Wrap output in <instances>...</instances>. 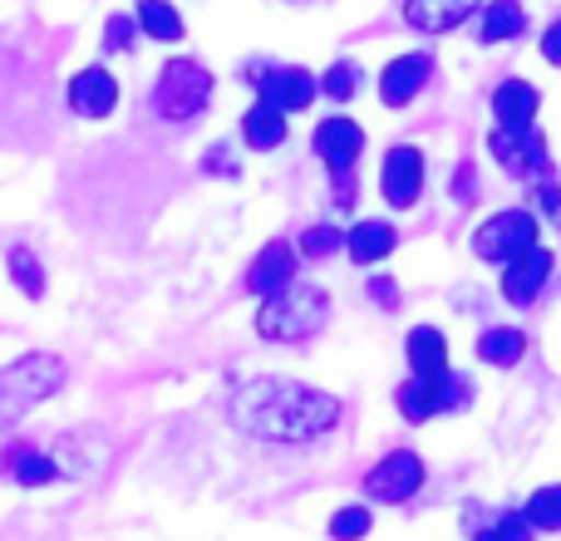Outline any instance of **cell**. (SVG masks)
I'll use <instances>...</instances> for the list:
<instances>
[{
    "mask_svg": "<svg viewBox=\"0 0 561 541\" xmlns=\"http://www.w3.org/2000/svg\"><path fill=\"white\" fill-rule=\"evenodd\" d=\"M207 173H222V177H232V173H237L232 158H227V148H213V153H207Z\"/></svg>",
    "mask_w": 561,
    "mask_h": 541,
    "instance_id": "35",
    "label": "cell"
},
{
    "mask_svg": "<svg viewBox=\"0 0 561 541\" xmlns=\"http://www.w3.org/2000/svg\"><path fill=\"white\" fill-rule=\"evenodd\" d=\"M232 424L262 444H310L340 424V404L325 389L266 375L232 394Z\"/></svg>",
    "mask_w": 561,
    "mask_h": 541,
    "instance_id": "1",
    "label": "cell"
},
{
    "mask_svg": "<svg viewBox=\"0 0 561 541\" xmlns=\"http://www.w3.org/2000/svg\"><path fill=\"white\" fill-rule=\"evenodd\" d=\"M0 473H5L10 483H20V487H45V483H59L55 458L39 453V448H30V444H10L5 453H0Z\"/></svg>",
    "mask_w": 561,
    "mask_h": 541,
    "instance_id": "16",
    "label": "cell"
},
{
    "mask_svg": "<svg viewBox=\"0 0 561 541\" xmlns=\"http://www.w3.org/2000/svg\"><path fill=\"white\" fill-rule=\"evenodd\" d=\"M134 35H138V20L134 15H108V25H104V55H124V49L134 45Z\"/></svg>",
    "mask_w": 561,
    "mask_h": 541,
    "instance_id": "31",
    "label": "cell"
},
{
    "mask_svg": "<svg viewBox=\"0 0 561 541\" xmlns=\"http://www.w3.org/2000/svg\"><path fill=\"white\" fill-rule=\"evenodd\" d=\"M134 20H138V30H144L148 39H163V45H178V39L187 35L183 15H178V10L168 5V0H138Z\"/></svg>",
    "mask_w": 561,
    "mask_h": 541,
    "instance_id": "22",
    "label": "cell"
},
{
    "mask_svg": "<svg viewBox=\"0 0 561 541\" xmlns=\"http://www.w3.org/2000/svg\"><path fill=\"white\" fill-rule=\"evenodd\" d=\"M542 59L547 65H561V20L542 35Z\"/></svg>",
    "mask_w": 561,
    "mask_h": 541,
    "instance_id": "34",
    "label": "cell"
},
{
    "mask_svg": "<svg viewBox=\"0 0 561 541\" xmlns=\"http://www.w3.org/2000/svg\"><path fill=\"white\" fill-rule=\"evenodd\" d=\"M310 148H316V158L330 163V173H350V163H355L359 148H365V134H359L355 118H325V124H316Z\"/></svg>",
    "mask_w": 561,
    "mask_h": 541,
    "instance_id": "12",
    "label": "cell"
},
{
    "mask_svg": "<svg viewBox=\"0 0 561 541\" xmlns=\"http://www.w3.org/2000/svg\"><path fill=\"white\" fill-rule=\"evenodd\" d=\"M325 320H330V296L325 290L290 280L286 290H276V296L262 300V310H256V335L276 339V345H296V339L316 335Z\"/></svg>",
    "mask_w": 561,
    "mask_h": 541,
    "instance_id": "3",
    "label": "cell"
},
{
    "mask_svg": "<svg viewBox=\"0 0 561 541\" xmlns=\"http://www.w3.org/2000/svg\"><path fill=\"white\" fill-rule=\"evenodd\" d=\"M320 94H330V99H355L359 94V69L350 65V59H340V65H330L325 69V79H320Z\"/></svg>",
    "mask_w": 561,
    "mask_h": 541,
    "instance_id": "28",
    "label": "cell"
},
{
    "mask_svg": "<svg viewBox=\"0 0 561 541\" xmlns=\"http://www.w3.org/2000/svg\"><path fill=\"white\" fill-rule=\"evenodd\" d=\"M399 404V418H409V424H424V418H434V384H424V379H409V384H399L394 394Z\"/></svg>",
    "mask_w": 561,
    "mask_h": 541,
    "instance_id": "25",
    "label": "cell"
},
{
    "mask_svg": "<svg viewBox=\"0 0 561 541\" xmlns=\"http://www.w3.org/2000/svg\"><path fill=\"white\" fill-rule=\"evenodd\" d=\"M478 541H533V522L523 513H503L493 527H483Z\"/></svg>",
    "mask_w": 561,
    "mask_h": 541,
    "instance_id": "29",
    "label": "cell"
},
{
    "mask_svg": "<svg viewBox=\"0 0 561 541\" xmlns=\"http://www.w3.org/2000/svg\"><path fill=\"white\" fill-rule=\"evenodd\" d=\"M5 270H10V280L20 286V296H25V300L45 296V266H39V256L30 252V246H10V252H5Z\"/></svg>",
    "mask_w": 561,
    "mask_h": 541,
    "instance_id": "24",
    "label": "cell"
},
{
    "mask_svg": "<svg viewBox=\"0 0 561 541\" xmlns=\"http://www.w3.org/2000/svg\"><path fill=\"white\" fill-rule=\"evenodd\" d=\"M537 104H542V94H537L527 79H507V84L493 89V118L503 128H523L537 118Z\"/></svg>",
    "mask_w": 561,
    "mask_h": 541,
    "instance_id": "18",
    "label": "cell"
},
{
    "mask_svg": "<svg viewBox=\"0 0 561 541\" xmlns=\"http://www.w3.org/2000/svg\"><path fill=\"white\" fill-rule=\"evenodd\" d=\"M256 84V104H272L276 114H300V108L316 104L320 84L296 65H252L247 69Z\"/></svg>",
    "mask_w": 561,
    "mask_h": 541,
    "instance_id": "7",
    "label": "cell"
},
{
    "mask_svg": "<svg viewBox=\"0 0 561 541\" xmlns=\"http://www.w3.org/2000/svg\"><path fill=\"white\" fill-rule=\"evenodd\" d=\"M537 246V212L527 207H507V212H493L483 227L473 232V256L478 262H517L523 252Z\"/></svg>",
    "mask_w": 561,
    "mask_h": 541,
    "instance_id": "5",
    "label": "cell"
},
{
    "mask_svg": "<svg viewBox=\"0 0 561 541\" xmlns=\"http://www.w3.org/2000/svg\"><path fill=\"white\" fill-rule=\"evenodd\" d=\"M340 246H345V237L335 232V227H306V232H300V252L306 256H330V252H340Z\"/></svg>",
    "mask_w": 561,
    "mask_h": 541,
    "instance_id": "30",
    "label": "cell"
},
{
    "mask_svg": "<svg viewBox=\"0 0 561 541\" xmlns=\"http://www.w3.org/2000/svg\"><path fill=\"white\" fill-rule=\"evenodd\" d=\"M369 527H375L369 507H340V513L330 517V537L335 541H359V537H369Z\"/></svg>",
    "mask_w": 561,
    "mask_h": 541,
    "instance_id": "27",
    "label": "cell"
},
{
    "mask_svg": "<svg viewBox=\"0 0 561 541\" xmlns=\"http://www.w3.org/2000/svg\"><path fill=\"white\" fill-rule=\"evenodd\" d=\"M424 487V458L414 448H394L385 453L375 468L365 473V497L369 503H385V507H399Z\"/></svg>",
    "mask_w": 561,
    "mask_h": 541,
    "instance_id": "6",
    "label": "cell"
},
{
    "mask_svg": "<svg viewBox=\"0 0 561 541\" xmlns=\"http://www.w3.org/2000/svg\"><path fill=\"white\" fill-rule=\"evenodd\" d=\"M404 355H409L414 379H424V384H434V379L448 375V339L438 335L434 325H414V330H409Z\"/></svg>",
    "mask_w": 561,
    "mask_h": 541,
    "instance_id": "15",
    "label": "cell"
},
{
    "mask_svg": "<svg viewBox=\"0 0 561 541\" xmlns=\"http://www.w3.org/2000/svg\"><path fill=\"white\" fill-rule=\"evenodd\" d=\"M394 246H399V237H394V227H389V222H359L355 232L345 237V252H350V262H355V266L385 262Z\"/></svg>",
    "mask_w": 561,
    "mask_h": 541,
    "instance_id": "19",
    "label": "cell"
},
{
    "mask_svg": "<svg viewBox=\"0 0 561 541\" xmlns=\"http://www.w3.org/2000/svg\"><path fill=\"white\" fill-rule=\"evenodd\" d=\"M69 108H75L79 118H108L118 108V79L99 65L79 69V74L69 79Z\"/></svg>",
    "mask_w": 561,
    "mask_h": 541,
    "instance_id": "10",
    "label": "cell"
},
{
    "mask_svg": "<svg viewBox=\"0 0 561 541\" xmlns=\"http://www.w3.org/2000/svg\"><path fill=\"white\" fill-rule=\"evenodd\" d=\"M537 203H542V212L561 227V187L552 183V177H542V187H537Z\"/></svg>",
    "mask_w": 561,
    "mask_h": 541,
    "instance_id": "32",
    "label": "cell"
},
{
    "mask_svg": "<svg viewBox=\"0 0 561 541\" xmlns=\"http://www.w3.org/2000/svg\"><path fill=\"white\" fill-rule=\"evenodd\" d=\"M207 99H213V74H207V65H197V59H187V55L168 59L153 84L158 114H163L168 124H187V118H197L207 108Z\"/></svg>",
    "mask_w": 561,
    "mask_h": 541,
    "instance_id": "4",
    "label": "cell"
},
{
    "mask_svg": "<svg viewBox=\"0 0 561 541\" xmlns=\"http://www.w3.org/2000/svg\"><path fill=\"white\" fill-rule=\"evenodd\" d=\"M428 69H434V59L428 55H399L385 65V74H379V99H385L389 108H404L409 99L419 94V89L428 84Z\"/></svg>",
    "mask_w": 561,
    "mask_h": 541,
    "instance_id": "14",
    "label": "cell"
},
{
    "mask_svg": "<svg viewBox=\"0 0 561 541\" xmlns=\"http://www.w3.org/2000/svg\"><path fill=\"white\" fill-rule=\"evenodd\" d=\"M290 280H296V246L266 242L262 252H256L252 270H247V290H252V296H276V290H286Z\"/></svg>",
    "mask_w": 561,
    "mask_h": 541,
    "instance_id": "13",
    "label": "cell"
},
{
    "mask_svg": "<svg viewBox=\"0 0 561 541\" xmlns=\"http://www.w3.org/2000/svg\"><path fill=\"white\" fill-rule=\"evenodd\" d=\"M547 276H552V252L533 246V252H523L517 262L503 266V296L513 300V306H533V300L542 296Z\"/></svg>",
    "mask_w": 561,
    "mask_h": 541,
    "instance_id": "11",
    "label": "cell"
},
{
    "mask_svg": "<svg viewBox=\"0 0 561 541\" xmlns=\"http://www.w3.org/2000/svg\"><path fill=\"white\" fill-rule=\"evenodd\" d=\"M242 143L256 148V153H272V148L286 143V114H276L272 104H252L242 114Z\"/></svg>",
    "mask_w": 561,
    "mask_h": 541,
    "instance_id": "20",
    "label": "cell"
},
{
    "mask_svg": "<svg viewBox=\"0 0 561 541\" xmlns=\"http://www.w3.org/2000/svg\"><path fill=\"white\" fill-rule=\"evenodd\" d=\"M527 522L542 527V532H561V483L552 487H537L533 497H527Z\"/></svg>",
    "mask_w": 561,
    "mask_h": 541,
    "instance_id": "26",
    "label": "cell"
},
{
    "mask_svg": "<svg viewBox=\"0 0 561 541\" xmlns=\"http://www.w3.org/2000/svg\"><path fill=\"white\" fill-rule=\"evenodd\" d=\"M523 355H527V335H523V330H513V325H493V330H483V335H478V359H483V365H493V369L523 365Z\"/></svg>",
    "mask_w": 561,
    "mask_h": 541,
    "instance_id": "21",
    "label": "cell"
},
{
    "mask_svg": "<svg viewBox=\"0 0 561 541\" xmlns=\"http://www.w3.org/2000/svg\"><path fill=\"white\" fill-rule=\"evenodd\" d=\"M379 193L389 207H414L424 197V153L419 148H389L385 153V173H379Z\"/></svg>",
    "mask_w": 561,
    "mask_h": 541,
    "instance_id": "9",
    "label": "cell"
},
{
    "mask_svg": "<svg viewBox=\"0 0 561 541\" xmlns=\"http://www.w3.org/2000/svg\"><path fill=\"white\" fill-rule=\"evenodd\" d=\"M65 375H69L65 359L49 355V349L20 355L15 365L0 369V434H5L10 424H20V418H25L35 404H45L49 394H59Z\"/></svg>",
    "mask_w": 561,
    "mask_h": 541,
    "instance_id": "2",
    "label": "cell"
},
{
    "mask_svg": "<svg viewBox=\"0 0 561 541\" xmlns=\"http://www.w3.org/2000/svg\"><path fill=\"white\" fill-rule=\"evenodd\" d=\"M369 300H379V306H385V310H394V306H399V290H394V280H389V276L369 280Z\"/></svg>",
    "mask_w": 561,
    "mask_h": 541,
    "instance_id": "33",
    "label": "cell"
},
{
    "mask_svg": "<svg viewBox=\"0 0 561 541\" xmlns=\"http://www.w3.org/2000/svg\"><path fill=\"white\" fill-rule=\"evenodd\" d=\"M527 30V10L517 0H493L483 10V45H503V39H517Z\"/></svg>",
    "mask_w": 561,
    "mask_h": 541,
    "instance_id": "23",
    "label": "cell"
},
{
    "mask_svg": "<svg viewBox=\"0 0 561 541\" xmlns=\"http://www.w3.org/2000/svg\"><path fill=\"white\" fill-rule=\"evenodd\" d=\"M478 10V0H404V20L424 35H444V30L463 25Z\"/></svg>",
    "mask_w": 561,
    "mask_h": 541,
    "instance_id": "17",
    "label": "cell"
},
{
    "mask_svg": "<svg viewBox=\"0 0 561 541\" xmlns=\"http://www.w3.org/2000/svg\"><path fill=\"white\" fill-rule=\"evenodd\" d=\"M488 153L507 168L513 177H547V143L537 128H493L488 134Z\"/></svg>",
    "mask_w": 561,
    "mask_h": 541,
    "instance_id": "8",
    "label": "cell"
}]
</instances>
